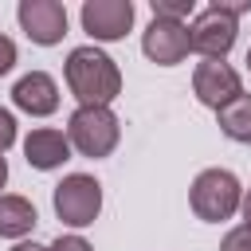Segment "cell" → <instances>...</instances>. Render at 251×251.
I'll return each instance as SVG.
<instances>
[{
	"mask_svg": "<svg viewBox=\"0 0 251 251\" xmlns=\"http://www.w3.org/2000/svg\"><path fill=\"white\" fill-rule=\"evenodd\" d=\"M51 251H94L82 235H59L55 243H51Z\"/></svg>",
	"mask_w": 251,
	"mask_h": 251,
	"instance_id": "cell-17",
	"label": "cell"
},
{
	"mask_svg": "<svg viewBox=\"0 0 251 251\" xmlns=\"http://www.w3.org/2000/svg\"><path fill=\"white\" fill-rule=\"evenodd\" d=\"M212 8H220V12H227V16H243V12H251V0H212Z\"/></svg>",
	"mask_w": 251,
	"mask_h": 251,
	"instance_id": "cell-19",
	"label": "cell"
},
{
	"mask_svg": "<svg viewBox=\"0 0 251 251\" xmlns=\"http://www.w3.org/2000/svg\"><path fill=\"white\" fill-rule=\"evenodd\" d=\"M16 67V43L8 35H0V75H8Z\"/></svg>",
	"mask_w": 251,
	"mask_h": 251,
	"instance_id": "cell-18",
	"label": "cell"
},
{
	"mask_svg": "<svg viewBox=\"0 0 251 251\" xmlns=\"http://www.w3.org/2000/svg\"><path fill=\"white\" fill-rule=\"evenodd\" d=\"M24 157H27V165H31V169L51 173V169H59V165L71 157V141H67V133H63V129L39 126V129H31V133L24 137Z\"/></svg>",
	"mask_w": 251,
	"mask_h": 251,
	"instance_id": "cell-11",
	"label": "cell"
},
{
	"mask_svg": "<svg viewBox=\"0 0 251 251\" xmlns=\"http://www.w3.org/2000/svg\"><path fill=\"white\" fill-rule=\"evenodd\" d=\"M78 16H82V31L94 43H118L133 27V4L129 0H86Z\"/></svg>",
	"mask_w": 251,
	"mask_h": 251,
	"instance_id": "cell-8",
	"label": "cell"
},
{
	"mask_svg": "<svg viewBox=\"0 0 251 251\" xmlns=\"http://www.w3.org/2000/svg\"><path fill=\"white\" fill-rule=\"evenodd\" d=\"M239 208H243V220H247V224H251V188H247V192H243V204H239Z\"/></svg>",
	"mask_w": 251,
	"mask_h": 251,
	"instance_id": "cell-21",
	"label": "cell"
},
{
	"mask_svg": "<svg viewBox=\"0 0 251 251\" xmlns=\"http://www.w3.org/2000/svg\"><path fill=\"white\" fill-rule=\"evenodd\" d=\"M192 94L212 106V110H224L227 102H235L243 94V82H239V71L224 59H200L196 71H192Z\"/></svg>",
	"mask_w": 251,
	"mask_h": 251,
	"instance_id": "cell-6",
	"label": "cell"
},
{
	"mask_svg": "<svg viewBox=\"0 0 251 251\" xmlns=\"http://www.w3.org/2000/svg\"><path fill=\"white\" fill-rule=\"evenodd\" d=\"M35 224H39V216L27 196H12V192L0 196V239H24Z\"/></svg>",
	"mask_w": 251,
	"mask_h": 251,
	"instance_id": "cell-12",
	"label": "cell"
},
{
	"mask_svg": "<svg viewBox=\"0 0 251 251\" xmlns=\"http://www.w3.org/2000/svg\"><path fill=\"white\" fill-rule=\"evenodd\" d=\"M188 204L196 212V220L204 224H220V220H231L243 204V188L235 180L231 169H204L192 188H188Z\"/></svg>",
	"mask_w": 251,
	"mask_h": 251,
	"instance_id": "cell-3",
	"label": "cell"
},
{
	"mask_svg": "<svg viewBox=\"0 0 251 251\" xmlns=\"http://www.w3.org/2000/svg\"><path fill=\"white\" fill-rule=\"evenodd\" d=\"M4 184H8V161L0 157V188H4Z\"/></svg>",
	"mask_w": 251,
	"mask_h": 251,
	"instance_id": "cell-22",
	"label": "cell"
},
{
	"mask_svg": "<svg viewBox=\"0 0 251 251\" xmlns=\"http://www.w3.org/2000/svg\"><path fill=\"white\" fill-rule=\"evenodd\" d=\"M12 251H51V247H43V243H35V239H31V243H27V239H20Z\"/></svg>",
	"mask_w": 251,
	"mask_h": 251,
	"instance_id": "cell-20",
	"label": "cell"
},
{
	"mask_svg": "<svg viewBox=\"0 0 251 251\" xmlns=\"http://www.w3.org/2000/svg\"><path fill=\"white\" fill-rule=\"evenodd\" d=\"M141 51L149 63L157 67H176L188 59L192 39H188V24L180 20H149V27L141 31Z\"/></svg>",
	"mask_w": 251,
	"mask_h": 251,
	"instance_id": "cell-7",
	"label": "cell"
},
{
	"mask_svg": "<svg viewBox=\"0 0 251 251\" xmlns=\"http://www.w3.org/2000/svg\"><path fill=\"white\" fill-rule=\"evenodd\" d=\"M247 71H251V47H247Z\"/></svg>",
	"mask_w": 251,
	"mask_h": 251,
	"instance_id": "cell-23",
	"label": "cell"
},
{
	"mask_svg": "<svg viewBox=\"0 0 251 251\" xmlns=\"http://www.w3.org/2000/svg\"><path fill=\"white\" fill-rule=\"evenodd\" d=\"M12 102L31 118H47L59 110V82L47 71H31L12 86Z\"/></svg>",
	"mask_w": 251,
	"mask_h": 251,
	"instance_id": "cell-10",
	"label": "cell"
},
{
	"mask_svg": "<svg viewBox=\"0 0 251 251\" xmlns=\"http://www.w3.org/2000/svg\"><path fill=\"white\" fill-rule=\"evenodd\" d=\"M67 141H71V149H78L90 161L110 157L122 141V122L110 106H78L67 122Z\"/></svg>",
	"mask_w": 251,
	"mask_h": 251,
	"instance_id": "cell-2",
	"label": "cell"
},
{
	"mask_svg": "<svg viewBox=\"0 0 251 251\" xmlns=\"http://www.w3.org/2000/svg\"><path fill=\"white\" fill-rule=\"evenodd\" d=\"M51 204H55V216L67 227H90L102 212V184L86 173H71L55 184Z\"/></svg>",
	"mask_w": 251,
	"mask_h": 251,
	"instance_id": "cell-4",
	"label": "cell"
},
{
	"mask_svg": "<svg viewBox=\"0 0 251 251\" xmlns=\"http://www.w3.org/2000/svg\"><path fill=\"white\" fill-rule=\"evenodd\" d=\"M16 20H20L24 35L39 47H55L67 35V8L59 0H20Z\"/></svg>",
	"mask_w": 251,
	"mask_h": 251,
	"instance_id": "cell-9",
	"label": "cell"
},
{
	"mask_svg": "<svg viewBox=\"0 0 251 251\" xmlns=\"http://www.w3.org/2000/svg\"><path fill=\"white\" fill-rule=\"evenodd\" d=\"M63 75H67V86L78 98V106H110L122 94V71H118V63L106 51H98L94 43L75 47L67 55Z\"/></svg>",
	"mask_w": 251,
	"mask_h": 251,
	"instance_id": "cell-1",
	"label": "cell"
},
{
	"mask_svg": "<svg viewBox=\"0 0 251 251\" xmlns=\"http://www.w3.org/2000/svg\"><path fill=\"white\" fill-rule=\"evenodd\" d=\"M235 35H239V20L220 12V8H212V4L204 12H196V20L188 24L192 51H200L204 59H224L235 47Z\"/></svg>",
	"mask_w": 251,
	"mask_h": 251,
	"instance_id": "cell-5",
	"label": "cell"
},
{
	"mask_svg": "<svg viewBox=\"0 0 251 251\" xmlns=\"http://www.w3.org/2000/svg\"><path fill=\"white\" fill-rule=\"evenodd\" d=\"M220 251H251V224L231 227V231L220 239Z\"/></svg>",
	"mask_w": 251,
	"mask_h": 251,
	"instance_id": "cell-15",
	"label": "cell"
},
{
	"mask_svg": "<svg viewBox=\"0 0 251 251\" xmlns=\"http://www.w3.org/2000/svg\"><path fill=\"white\" fill-rule=\"evenodd\" d=\"M12 141H16V118H12V110L0 106V157L12 149Z\"/></svg>",
	"mask_w": 251,
	"mask_h": 251,
	"instance_id": "cell-16",
	"label": "cell"
},
{
	"mask_svg": "<svg viewBox=\"0 0 251 251\" xmlns=\"http://www.w3.org/2000/svg\"><path fill=\"white\" fill-rule=\"evenodd\" d=\"M216 122H220V133L239 141V145H251V94H239L235 102H227L224 110H216Z\"/></svg>",
	"mask_w": 251,
	"mask_h": 251,
	"instance_id": "cell-13",
	"label": "cell"
},
{
	"mask_svg": "<svg viewBox=\"0 0 251 251\" xmlns=\"http://www.w3.org/2000/svg\"><path fill=\"white\" fill-rule=\"evenodd\" d=\"M149 8H153V20H180L184 24V16H192L196 0H149Z\"/></svg>",
	"mask_w": 251,
	"mask_h": 251,
	"instance_id": "cell-14",
	"label": "cell"
}]
</instances>
